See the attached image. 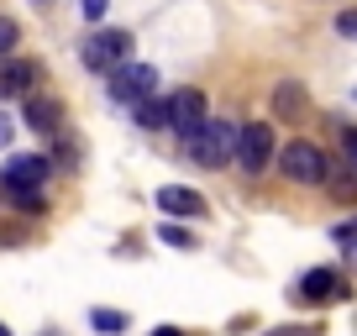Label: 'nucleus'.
Listing matches in <instances>:
<instances>
[{
  "instance_id": "f257e3e1",
  "label": "nucleus",
  "mask_w": 357,
  "mask_h": 336,
  "mask_svg": "<svg viewBox=\"0 0 357 336\" xmlns=\"http://www.w3.org/2000/svg\"><path fill=\"white\" fill-rule=\"evenodd\" d=\"M236 137H242L236 121H205L200 132L184 137V153H190L200 168H221L226 158H236Z\"/></svg>"
},
{
  "instance_id": "f03ea898",
  "label": "nucleus",
  "mask_w": 357,
  "mask_h": 336,
  "mask_svg": "<svg viewBox=\"0 0 357 336\" xmlns=\"http://www.w3.org/2000/svg\"><path fill=\"white\" fill-rule=\"evenodd\" d=\"M279 174L284 179H294V184H326V174H331V163H326V153L315 142H284L279 147Z\"/></svg>"
},
{
  "instance_id": "7ed1b4c3",
  "label": "nucleus",
  "mask_w": 357,
  "mask_h": 336,
  "mask_svg": "<svg viewBox=\"0 0 357 336\" xmlns=\"http://www.w3.org/2000/svg\"><path fill=\"white\" fill-rule=\"evenodd\" d=\"M79 58H84V68H95V74H111V68L132 63V32H95V37H84Z\"/></svg>"
},
{
  "instance_id": "20e7f679",
  "label": "nucleus",
  "mask_w": 357,
  "mask_h": 336,
  "mask_svg": "<svg viewBox=\"0 0 357 336\" xmlns=\"http://www.w3.org/2000/svg\"><path fill=\"white\" fill-rule=\"evenodd\" d=\"M47 174H53V158H43V153H16L11 163L0 168V184L22 200V194H37V190H43Z\"/></svg>"
},
{
  "instance_id": "39448f33",
  "label": "nucleus",
  "mask_w": 357,
  "mask_h": 336,
  "mask_svg": "<svg viewBox=\"0 0 357 336\" xmlns=\"http://www.w3.org/2000/svg\"><path fill=\"white\" fill-rule=\"evenodd\" d=\"M147 95H158V68H147V63L111 68V100L116 105H142Z\"/></svg>"
},
{
  "instance_id": "423d86ee",
  "label": "nucleus",
  "mask_w": 357,
  "mask_h": 336,
  "mask_svg": "<svg viewBox=\"0 0 357 336\" xmlns=\"http://www.w3.org/2000/svg\"><path fill=\"white\" fill-rule=\"evenodd\" d=\"M268 158H273V126L268 121H247L242 137H236V163H242L247 174H263Z\"/></svg>"
},
{
  "instance_id": "0eeeda50",
  "label": "nucleus",
  "mask_w": 357,
  "mask_h": 336,
  "mask_svg": "<svg viewBox=\"0 0 357 336\" xmlns=\"http://www.w3.org/2000/svg\"><path fill=\"white\" fill-rule=\"evenodd\" d=\"M205 121H211V116H205V95L200 90H174L168 95V132L190 137V132H200Z\"/></svg>"
},
{
  "instance_id": "6e6552de",
  "label": "nucleus",
  "mask_w": 357,
  "mask_h": 336,
  "mask_svg": "<svg viewBox=\"0 0 357 336\" xmlns=\"http://www.w3.org/2000/svg\"><path fill=\"white\" fill-rule=\"evenodd\" d=\"M300 300H305V305H342V300H352V289H347L342 273L310 268V273L300 279Z\"/></svg>"
},
{
  "instance_id": "1a4fd4ad",
  "label": "nucleus",
  "mask_w": 357,
  "mask_h": 336,
  "mask_svg": "<svg viewBox=\"0 0 357 336\" xmlns=\"http://www.w3.org/2000/svg\"><path fill=\"white\" fill-rule=\"evenodd\" d=\"M158 211L174 215V221H200L211 205H205V194L184 190V184H163V190H158Z\"/></svg>"
},
{
  "instance_id": "9d476101",
  "label": "nucleus",
  "mask_w": 357,
  "mask_h": 336,
  "mask_svg": "<svg viewBox=\"0 0 357 336\" xmlns=\"http://www.w3.org/2000/svg\"><path fill=\"white\" fill-rule=\"evenodd\" d=\"M37 84V63H26V58H0V100H11V95H26Z\"/></svg>"
},
{
  "instance_id": "9b49d317",
  "label": "nucleus",
  "mask_w": 357,
  "mask_h": 336,
  "mask_svg": "<svg viewBox=\"0 0 357 336\" xmlns=\"http://www.w3.org/2000/svg\"><path fill=\"white\" fill-rule=\"evenodd\" d=\"M26 126H32V132H43V137L63 132V105L47 100V95H26Z\"/></svg>"
},
{
  "instance_id": "f8f14e48",
  "label": "nucleus",
  "mask_w": 357,
  "mask_h": 336,
  "mask_svg": "<svg viewBox=\"0 0 357 336\" xmlns=\"http://www.w3.org/2000/svg\"><path fill=\"white\" fill-rule=\"evenodd\" d=\"M137 111V126H142V132H163L168 126V100H158V95H147L142 105H132Z\"/></svg>"
},
{
  "instance_id": "ddd939ff",
  "label": "nucleus",
  "mask_w": 357,
  "mask_h": 336,
  "mask_svg": "<svg viewBox=\"0 0 357 336\" xmlns=\"http://www.w3.org/2000/svg\"><path fill=\"white\" fill-rule=\"evenodd\" d=\"M326 184H331V194H336V200H357V168H352V163H331Z\"/></svg>"
},
{
  "instance_id": "4468645a",
  "label": "nucleus",
  "mask_w": 357,
  "mask_h": 336,
  "mask_svg": "<svg viewBox=\"0 0 357 336\" xmlns=\"http://www.w3.org/2000/svg\"><path fill=\"white\" fill-rule=\"evenodd\" d=\"M16 43H22V26H16L11 16H0V58L16 53Z\"/></svg>"
},
{
  "instance_id": "2eb2a0df",
  "label": "nucleus",
  "mask_w": 357,
  "mask_h": 336,
  "mask_svg": "<svg viewBox=\"0 0 357 336\" xmlns=\"http://www.w3.org/2000/svg\"><path fill=\"white\" fill-rule=\"evenodd\" d=\"M89 321H95V331H126V315L121 310H95Z\"/></svg>"
},
{
  "instance_id": "dca6fc26",
  "label": "nucleus",
  "mask_w": 357,
  "mask_h": 336,
  "mask_svg": "<svg viewBox=\"0 0 357 336\" xmlns=\"http://www.w3.org/2000/svg\"><path fill=\"white\" fill-rule=\"evenodd\" d=\"M273 105H279V111H300L305 105V95H300V84H284L279 95H273Z\"/></svg>"
},
{
  "instance_id": "f3484780",
  "label": "nucleus",
  "mask_w": 357,
  "mask_h": 336,
  "mask_svg": "<svg viewBox=\"0 0 357 336\" xmlns=\"http://www.w3.org/2000/svg\"><path fill=\"white\" fill-rule=\"evenodd\" d=\"M336 32H342V37H357V11H342V16H336Z\"/></svg>"
},
{
  "instance_id": "a211bd4d",
  "label": "nucleus",
  "mask_w": 357,
  "mask_h": 336,
  "mask_svg": "<svg viewBox=\"0 0 357 336\" xmlns=\"http://www.w3.org/2000/svg\"><path fill=\"white\" fill-rule=\"evenodd\" d=\"M331 236H336V242H352V236H357V215H352V221H342V226H331Z\"/></svg>"
},
{
  "instance_id": "6ab92c4d",
  "label": "nucleus",
  "mask_w": 357,
  "mask_h": 336,
  "mask_svg": "<svg viewBox=\"0 0 357 336\" xmlns=\"http://www.w3.org/2000/svg\"><path fill=\"white\" fill-rule=\"evenodd\" d=\"M342 153H347V163L357 168V132H342Z\"/></svg>"
},
{
  "instance_id": "aec40b11",
  "label": "nucleus",
  "mask_w": 357,
  "mask_h": 336,
  "mask_svg": "<svg viewBox=\"0 0 357 336\" xmlns=\"http://www.w3.org/2000/svg\"><path fill=\"white\" fill-rule=\"evenodd\" d=\"M163 242H174V247H190V231H178V226H163Z\"/></svg>"
},
{
  "instance_id": "412c9836",
  "label": "nucleus",
  "mask_w": 357,
  "mask_h": 336,
  "mask_svg": "<svg viewBox=\"0 0 357 336\" xmlns=\"http://www.w3.org/2000/svg\"><path fill=\"white\" fill-rule=\"evenodd\" d=\"M105 6H111V0H84V16H89V22H100Z\"/></svg>"
},
{
  "instance_id": "4be33fe9",
  "label": "nucleus",
  "mask_w": 357,
  "mask_h": 336,
  "mask_svg": "<svg viewBox=\"0 0 357 336\" xmlns=\"http://www.w3.org/2000/svg\"><path fill=\"white\" fill-rule=\"evenodd\" d=\"M11 142V121H6V111H0V147Z\"/></svg>"
},
{
  "instance_id": "5701e85b",
  "label": "nucleus",
  "mask_w": 357,
  "mask_h": 336,
  "mask_svg": "<svg viewBox=\"0 0 357 336\" xmlns=\"http://www.w3.org/2000/svg\"><path fill=\"white\" fill-rule=\"evenodd\" d=\"M347 263H352V268H357V236H352V242H347Z\"/></svg>"
},
{
  "instance_id": "b1692460",
  "label": "nucleus",
  "mask_w": 357,
  "mask_h": 336,
  "mask_svg": "<svg viewBox=\"0 0 357 336\" xmlns=\"http://www.w3.org/2000/svg\"><path fill=\"white\" fill-rule=\"evenodd\" d=\"M153 336H184V331H178V326H158Z\"/></svg>"
},
{
  "instance_id": "393cba45",
  "label": "nucleus",
  "mask_w": 357,
  "mask_h": 336,
  "mask_svg": "<svg viewBox=\"0 0 357 336\" xmlns=\"http://www.w3.org/2000/svg\"><path fill=\"white\" fill-rule=\"evenodd\" d=\"M0 336H11V331H6V326H0Z\"/></svg>"
}]
</instances>
